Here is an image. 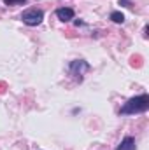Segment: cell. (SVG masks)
Masks as SVG:
<instances>
[{"mask_svg":"<svg viewBox=\"0 0 149 150\" xmlns=\"http://www.w3.org/2000/svg\"><path fill=\"white\" fill-rule=\"evenodd\" d=\"M69 70H70V75L79 77V80H81V79H82V75H84V72H88V70H90V65H88L86 61H82V59H77V61H72V63H70Z\"/></svg>","mask_w":149,"mask_h":150,"instance_id":"3","label":"cell"},{"mask_svg":"<svg viewBox=\"0 0 149 150\" xmlns=\"http://www.w3.org/2000/svg\"><path fill=\"white\" fill-rule=\"evenodd\" d=\"M119 4H123L125 7H130V2L128 0H119Z\"/></svg>","mask_w":149,"mask_h":150,"instance_id":"8","label":"cell"},{"mask_svg":"<svg viewBox=\"0 0 149 150\" xmlns=\"http://www.w3.org/2000/svg\"><path fill=\"white\" fill-rule=\"evenodd\" d=\"M21 19L28 26H37V25L42 23V19H44V12L40 9H28V11H25L21 14Z\"/></svg>","mask_w":149,"mask_h":150,"instance_id":"2","label":"cell"},{"mask_svg":"<svg viewBox=\"0 0 149 150\" xmlns=\"http://www.w3.org/2000/svg\"><path fill=\"white\" fill-rule=\"evenodd\" d=\"M116 150H135V140L132 136H125L123 142L119 143V147Z\"/></svg>","mask_w":149,"mask_h":150,"instance_id":"5","label":"cell"},{"mask_svg":"<svg viewBox=\"0 0 149 150\" xmlns=\"http://www.w3.org/2000/svg\"><path fill=\"white\" fill-rule=\"evenodd\" d=\"M149 108V96L148 94H140L135 98H130L123 107H121V113L123 115H133V113H142Z\"/></svg>","mask_w":149,"mask_h":150,"instance_id":"1","label":"cell"},{"mask_svg":"<svg viewBox=\"0 0 149 150\" xmlns=\"http://www.w3.org/2000/svg\"><path fill=\"white\" fill-rule=\"evenodd\" d=\"M27 0H4L5 5H16V4H25Z\"/></svg>","mask_w":149,"mask_h":150,"instance_id":"7","label":"cell"},{"mask_svg":"<svg viewBox=\"0 0 149 150\" xmlns=\"http://www.w3.org/2000/svg\"><path fill=\"white\" fill-rule=\"evenodd\" d=\"M111 19L114 21V23H123V21H125V14L114 11V12H111Z\"/></svg>","mask_w":149,"mask_h":150,"instance_id":"6","label":"cell"},{"mask_svg":"<svg viewBox=\"0 0 149 150\" xmlns=\"http://www.w3.org/2000/svg\"><path fill=\"white\" fill-rule=\"evenodd\" d=\"M56 18H58L60 21L67 23V21L74 19V11H72L70 7H60V9H56Z\"/></svg>","mask_w":149,"mask_h":150,"instance_id":"4","label":"cell"}]
</instances>
